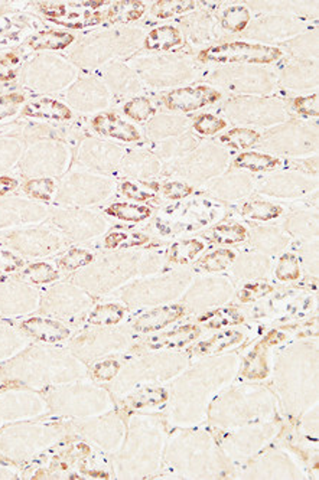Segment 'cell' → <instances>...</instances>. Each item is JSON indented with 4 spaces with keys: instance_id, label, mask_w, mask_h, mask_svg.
I'll return each mask as SVG.
<instances>
[{
    "instance_id": "obj_10",
    "label": "cell",
    "mask_w": 319,
    "mask_h": 480,
    "mask_svg": "<svg viewBox=\"0 0 319 480\" xmlns=\"http://www.w3.org/2000/svg\"><path fill=\"white\" fill-rule=\"evenodd\" d=\"M181 44V35L174 26H162L154 29L146 38L145 45L149 49L166 51Z\"/></svg>"
},
{
    "instance_id": "obj_6",
    "label": "cell",
    "mask_w": 319,
    "mask_h": 480,
    "mask_svg": "<svg viewBox=\"0 0 319 480\" xmlns=\"http://www.w3.org/2000/svg\"><path fill=\"white\" fill-rule=\"evenodd\" d=\"M122 431L123 430L120 422L115 418H104L101 421L94 422V424L90 422V424H85L83 427V433L106 450H113L111 447L117 446Z\"/></svg>"
},
{
    "instance_id": "obj_14",
    "label": "cell",
    "mask_w": 319,
    "mask_h": 480,
    "mask_svg": "<svg viewBox=\"0 0 319 480\" xmlns=\"http://www.w3.org/2000/svg\"><path fill=\"white\" fill-rule=\"evenodd\" d=\"M234 165L237 167L250 169L253 172H263L275 169L279 162L268 155H260V153H243V155L236 159Z\"/></svg>"
},
{
    "instance_id": "obj_38",
    "label": "cell",
    "mask_w": 319,
    "mask_h": 480,
    "mask_svg": "<svg viewBox=\"0 0 319 480\" xmlns=\"http://www.w3.org/2000/svg\"><path fill=\"white\" fill-rule=\"evenodd\" d=\"M237 320H240V316L233 309H224V311L215 313V317L211 319L210 326H213V328H218V326L237 323Z\"/></svg>"
},
{
    "instance_id": "obj_33",
    "label": "cell",
    "mask_w": 319,
    "mask_h": 480,
    "mask_svg": "<svg viewBox=\"0 0 319 480\" xmlns=\"http://www.w3.org/2000/svg\"><path fill=\"white\" fill-rule=\"evenodd\" d=\"M293 106L297 113L305 114V116H318L319 113V103L318 94L309 95V97H300L293 101Z\"/></svg>"
},
{
    "instance_id": "obj_37",
    "label": "cell",
    "mask_w": 319,
    "mask_h": 480,
    "mask_svg": "<svg viewBox=\"0 0 319 480\" xmlns=\"http://www.w3.org/2000/svg\"><path fill=\"white\" fill-rule=\"evenodd\" d=\"M123 189V194L131 199H138V201H146L149 198H152V192H147V190H143V189H139L138 185L135 183H131V182H126L123 183L122 186Z\"/></svg>"
},
{
    "instance_id": "obj_27",
    "label": "cell",
    "mask_w": 319,
    "mask_h": 480,
    "mask_svg": "<svg viewBox=\"0 0 319 480\" xmlns=\"http://www.w3.org/2000/svg\"><path fill=\"white\" fill-rule=\"evenodd\" d=\"M90 261H92V254L85 251V249H71L60 260V267L67 272H72L87 265Z\"/></svg>"
},
{
    "instance_id": "obj_40",
    "label": "cell",
    "mask_w": 319,
    "mask_h": 480,
    "mask_svg": "<svg viewBox=\"0 0 319 480\" xmlns=\"http://www.w3.org/2000/svg\"><path fill=\"white\" fill-rule=\"evenodd\" d=\"M272 289L269 285H247L246 289H244L241 292V300L244 301H249V300H253V299H257L263 295H266L269 293Z\"/></svg>"
},
{
    "instance_id": "obj_8",
    "label": "cell",
    "mask_w": 319,
    "mask_h": 480,
    "mask_svg": "<svg viewBox=\"0 0 319 480\" xmlns=\"http://www.w3.org/2000/svg\"><path fill=\"white\" fill-rule=\"evenodd\" d=\"M22 329L42 342L55 343L65 339L69 331L64 324L47 319H29L22 323Z\"/></svg>"
},
{
    "instance_id": "obj_19",
    "label": "cell",
    "mask_w": 319,
    "mask_h": 480,
    "mask_svg": "<svg viewBox=\"0 0 319 480\" xmlns=\"http://www.w3.org/2000/svg\"><path fill=\"white\" fill-rule=\"evenodd\" d=\"M198 335H199V331L195 328V326H185V328H181L175 332L158 338L156 343H154L152 347L158 348V347H162V345L163 347H181V345L193 340Z\"/></svg>"
},
{
    "instance_id": "obj_7",
    "label": "cell",
    "mask_w": 319,
    "mask_h": 480,
    "mask_svg": "<svg viewBox=\"0 0 319 480\" xmlns=\"http://www.w3.org/2000/svg\"><path fill=\"white\" fill-rule=\"evenodd\" d=\"M183 313V307L181 306H166V307H159L152 312H149L135 322V329L143 333L147 332H155L162 328H165L166 324L177 320L181 315Z\"/></svg>"
},
{
    "instance_id": "obj_25",
    "label": "cell",
    "mask_w": 319,
    "mask_h": 480,
    "mask_svg": "<svg viewBox=\"0 0 319 480\" xmlns=\"http://www.w3.org/2000/svg\"><path fill=\"white\" fill-rule=\"evenodd\" d=\"M241 339V335L237 333V332H225V333H221V335H217L214 336L213 339L210 340H206L204 343L199 345V348L197 349L199 354H213V352H218L224 348H227L229 345L231 343H236Z\"/></svg>"
},
{
    "instance_id": "obj_39",
    "label": "cell",
    "mask_w": 319,
    "mask_h": 480,
    "mask_svg": "<svg viewBox=\"0 0 319 480\" xmlns=\"http://www.w3.org/2000/svg\"><path fill=\"white\" fill-rule=\"evenodd\" d=\"M24 265V261L9 253H0V273H9Z\"/></svg>"
},
{
    "instance_id": "obj_9",
    "label": "cell",
    "mask_w": 319,
    "mask_h": 480,
    "mask_svg": "<svg viewBox=\"0 0 319 480\" xmlns=\"http://www.w3.org/2000/svg\"><path fill=\"white\" fill-rule=\"evenodd\" d=\"M24 114L29 117L40 119H52V120H68L71 119V111L64 104L55 100H40L29 103L24 108Z\"/></svg>"
},
{
    "instance_id": "obj_32",
    "label": "cell",
    "mask_w": 319,
    "mask_h": 480,
    "mask_svg": "<svg viewBox=\"0 0 319 480\" xmlns=\"http://www.w3.org/2000/svg\"><path fill=\"white\" fill-rule=\"evenodd\" d=\"M195 130L201 134H206V136H210V134H214L217 131H220L221 129L225 127V122L213 116V114H202L201 117L197 119L195 122Z\"/></svg>"
},
{
    "instance_id": "obj_5",
    "label": "cell",
    "mask_w": 319,
    "mask_h": 480,
    "mask_svg": "<svg viewBox=\"0 0 319 480\" xmlns=\"http://www.w3.org/2000/svg\"><path fill=\"white\" fill-rule=\"evenodd\" d=\"M92 127L100 134L107 138H115L123 142H135L139 140V131L131 126L124 123L122 119L116 117L115 114H101V116L92 120Z\"/></svg>"
},
{
    "instance_id": "obj_13",
    "label": "cell",
    "mask_w": 319,
    "mask_h": 480,
    "mask_svg": "<svg viewBox=\"0 0 319 480\" xmlns=\"http://www.w3.org/2000/svg\"><path fill=\"white\" fill-rule=\"evenodd\" d=\"M204 244L197 240H188L181 241L172 245L171 251H169V258L177 264H186L193 261L199 251H202Z\"/></svg>"
},
{
    "instance_id": "obj_12",
    "label": "cell",
    "mask_w": 319,
    "mask_h": 480,
    "mask_svg": "<svg viewBox=\"0 0 319 480\" xmlns=\"http://www.w3.org/2000/svg\"><path fill=\"white\" fill-rule=\"evenodd\" d=\"M106 213L111 217H116L129 222H139L150 217L152 210L149 206L131 205V204H115L106 209Z\"/></svg>"
},
{
    "instance_id": "obj_29",
    "label": "cell",
    "mask_w": 319,
    "mask_h": 480,
    "mask_svg": "<svg viewBox=\"0 0 319 480\" xmlns=\"http://www.w3.org/2000/svg\"><path fill=\"white\" fill-rule=\"evenodd\" d=\"M276 276L277 279L288 281V280H295L299 277V264L297 260L291 256L286 254L280 258L279 265L276 268Z\"/></svg>"
},
{
    "instance_id": "obj_23",
    "label": "cell",
    "mask_w": 319,
    "mask_h": 480,
    "mask_svg": "<svg viewBox=\"0 0 319 480\" xmlns=\"http://www.w3.org/2000/svg\"><path fill=\"white\" fill-rule=\"evenodd\" d=\"M221 140L231 144L236 149H246L253 146L259 140V134L254 130L249 129H236L224 134Z\"/></svg>"
},
{
    "instance_id": "obj_2",
    "label": "cell",
    "mask_w": 319,
    "mask_h": 480,
    "mask_svg": "<svg viewBox=\"0 0 319 480\" xmlns=\"http://www.w3.org/2000/svg\"><path fill=\"white\" fill-rule=\"evenodd\" d=\"M49 406L64 414L71 415H94L106 411L110 406L106 391L96 387H68L55 390L49 397Z\"/></svg>"
},
{
    "instance_id": "obj_24",
    "label": "cell",
    "mask_w": 319,
    "mask_h": 480,
    "mask_svg": "<svg viewBox=\"0 0 319 480\" xmlns=\"http://www.w3.org/2000/svg\"><path fill=\"white\" fill-rule=\"evenodd\" d=\"M233 260V251H229V249H220V251H214L208 256H205L199 261V267L206 272H220L224 270L225 267H229V264H231Z\"/></svg>"
},
{
    "instance_id": "obj_22",
    "label": "cell",
    "mask_w": 319,
    "mask_h": 480,
    "mask_svg": "<svg viewBox=\"0 0 319 480\" xmlns=\"http://www.w3.org/2000/svg\"><path fill=\"white\" fill-rule=\"evenodd\" d=\"M22 276H24V280L29 283H35V284H45L58 279V273H56L51 265L45 263H38V264L29 265Z\"/></svg>"
},
{
    "instance_id": "obj_17",
    "label": "cell",
    "mask_w": 319,
    "mask_h": 480,
    "mask_svg": "<svg viewBox=\"0 0 319 480\" xmlns=\"http://www.w3.org/2000/svg\"><path fill=\"white\" fill-rule=\"evenodd\" d=\"M197 6L195 2H191V0H161V2H156L152 13L158 17H171L188 10H193Z\"/></svg>"
},
{
    "instance_id": "obj_41",
    "label": "cell",
    "mask_w": 319,
    "mask_h": 480,
    "mask_svg": "<svg viewBox=\"0 0 319 480\" xmlns=\"http://www.w3.org/2000/svg\"><path fill=\"white\" fill-rule=\"evenodd\" d=\"M16 188V181L10 178H0V197L8 194L12 189Z\"/></svg>"
},
{
    "instance_id": "obj_26",
    "label": "cell",
    "mask_w": 319,
    "mask_h": 480,
    "mask_svg": "<svg viewBox=\"0 0 319 480\" xmlns=\"http://www.w3.org/2000/svg\"><path fill=\"white\" fill-rule=\"evenodd\" d=\"M147 238L142 234H135V233H124V231H117L111 233L106 238V247L107 248H119V247H133L143 244Z\"/></svg>"
},
{
    "instance_id": "obj_15",
    "label": "cell",
    "mask_w": 319,
    "mask_h": 480,
    "mask_svg": "<svg viewBox=\"0 0 319 480\" xmlns=\"http://www.w3.org/2000/svg\"><path fill=\"white\" fill-rule=\"evenodd\" d=\"M145 12V6L142 2H119L113 5L110 9L108 19L113 22H130L136 21Z\"/></svg>"
},
{
    "instance_id": "obj_4",
    "label": "cell",
    "mask_w": 319,
    "mask_h": 480,
    "mask_svg": "<svg viewBox=\"0 0 319 480\" xmlns=\"http://www.w3.org/2000/svg\"><path fill=\"white\" fill-rule=\"evenodd\" d=\"M220 92L214 91L210 87H188L181 88L177 91H172L167 94L166 97V106L171 110H179V111H194L198 110L206 104H213L217 100H220Z\"/></svg>"
},
{
    "instance_id": "obj_3",
    "label": "cell",
    "mask_w": 319,
    "mask_h": 480,
    "mask_svg": "<svg viewBox=\"0 0 319 480\" xmlns=\"http://www.w3.org/2000/svg\"><path fill=\"white\" fill-rule=\"evenodd\" d=\"M281 56L277 48L266 45H252L246 42H231L215 45L201 52V60L217 63H252L269 64Z\"/></svg>"
},
{
    "instance_id": "obj_21",
    "label": "cell",
    "mask_w": 319,
    "mask_h": 480,
    "mask_svg": "<svg viewBox=\"0 0 319 480\" xmlns=\"http://www.w3.org/2000/svg\"><path fill=\"white\" fill-rule=\"evenodd\" d=\"M280 213H281V209L279 206H275L266 202H250L244 205L241 209V214L244 217L252 218V220H261V221L273 220L277 215H280Z\"/></svg>"
},
{
    "instance_id": "obj_35",
    "label": "cell",
    "mask_w": 319,
    "mask_h": 480,
    "mask_svg": "<svg viewBox=\"0 0 319 480\" xmlns=\"http://www.w3.org/2000/svg\"><path fill=\"white\" fill-rule=\"evenodd\" d=\"M162 192L166 198H171V199H179L183 198L186 195L191 194V188L188 185L179 183V182H171V183H166L162 186Z\"/></svg>"
},
{
    "instance_id": "obj_16",
    "label": "cell",
    "mask_w": 319,
    "mask_h": 480,
    "mask_svg": "<svg viewBox=\"0 0 319 480\" xmlns=\"http://www.w3.org/2000/svg\"><path fill=\"white\" fill-rule=\"evenodd\" d=\"M123 315H124V311L119 304H104V306H99L96 311H92V313L88 317V322L91 324H100V326L116 324L123 319Z\"/></svg>"
},
{
    "instance_id": "obj_36",
    "label": "cell",
    "mask_w": 319,
    "mask_h": 480,
    "mask_svg": "<svg viewBox=\"0 0 319 480\" xmlns=\"http://www.w3.org/2000/svg\"><path fill=\"white\" fill-rule=\"evenodd\" d=\"M16 67H17V56L13 53L6 55L5 58L0 61V81L12 80L16 74Z\"/></svg>"
},
{
    "instance_id": "obj_18",
    "label": "cell",
    "mask_w": 319,
    "mask_h": 480,
    "mask_svg": "<svg viewBox=\"0 0 319 480\" xmlns=\"http://www.w3.org/2000/svg\"><path fill=\"white\" fill-rule=\"evenodd\" d=\"M208 237L220 244H236L246 237V229L237 224L218 225L208 234Z\"/></svg>"
},
{
    "instance_id": "obj_20",
    "label": "cell",
    "mask_w": 319,
    "mask_h": 480,
    "mask_svg": "<svg viewBox=\"0 0 319 480\" xmlns=\"http://www.w3.org/2000/svg\"><path fill=\"white\" fill-rule=\"evenodd\" d=\"M249 19H250V15L246 8L233 6L222 13L221 22L225 29L233 31V32H240L247 26Z\"/></svg>"
},
{
    "instance_id": "obj_34",
    "label": "cell",
    "mask_w": 319,
    "mask_h": 480,
    "mask_svg": "<svg viewBox=\"0 0 319 480\" xmlns=\"http://www.w3.org/2000/svg\"><path fill=\"white\" fill-rule=\"evenodd\" d=\"M21 103H24V95L21 94H9L0 97V119L13 114Z\"/></svg>"
},
{
    "instance_id": "obj_1",
    "label": "cell",
    "mask_w": 319,
    "mask_h": 480,
    "mask_svg": "<svg viewBox=\"0 0 319 480\" xmlns=\"http://www.w3.org/2000/svg\"><path fill=\"white\" fill-rule=\"evenodd\" d=\"M21 371L22 376L25 375V381L35 383V386L47 382L68 381L83 375L84 372L81 363L72 356L41 351L24 356Z\"/></svg>"
},
{
    "instance_id": "obj_11",
    "label": "cell",
    "mask_w": 319,
    "mask_h": 480,
    "mask_svg": "<svg viewBox=\"0 0 319 480\" xmlns=\"http://www.w3.org/2000/svg\"><path fill=\"white\" fill-rule=\"evenodd\" d=\"M74 41V36L65 32H41L33 36L29 45L33 49H63Z\"/></svg>"
},
{
    "instance_id": "obj_31",
    "label": "cell",
    "mask_w": 319,
    "mask_h": 480,
    "mask_svg": "<svg viewBox=\"0 0 319 480\" xmlns=\"http://www.w3.org/2000/svg\"><path fill=\"white\" fill-rule=\"evenodd\" d=\"M119 371H120V365L117 361L106 359V361L99 362L96 367H94L91 375L99 381H111L116 378Z\"/></svg>"
},
{
    "instance_id": "obj_28",
    "label": "cell",
    "mask_w": 319,
    "mask_h": 480,
    "mask_svg": "<svg viewBox=\"0 0 319 480\" xmlns=\"http://www.w3.org/2000/svg\"><path fill=\"white\" fill-rule=\"evenodd\" d=\"M24 190L26 192L28 195H31L36 199L48 201L52 195V192H54V182L51 179L31 181L24 186Z\"/></svg>"
},
{
    "instance_id": "obj_30",
    "label": "cell",
    "mask_w": 319,
    "mask_h": 480,
    "mask_svg": "<svg viewBox=\"0 0 319 480\" xmlns=\"http://www.w3.org/2000/svg\"><path fill=\"white\" fill-rule=\"evenodd\" d=\"M124 111L127 116L133 120L143 122L150 116V113H152V106H150V101L146 99H136V100H131L124 107Z\"/></svg>"
}]
</instances>
